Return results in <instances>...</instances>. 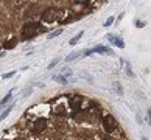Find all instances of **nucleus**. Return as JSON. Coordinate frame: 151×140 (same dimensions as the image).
Returning a JSON list of instances; mask_svg holds the SVG:
<instances>
[{"label": "nucleus", "mask_w": 151, "mask_h": 140, "mask_svg": "<svg viewBox=\"0 0 151 140\" xmlns=\"http://www.w3.org/2000/svg\"><path fill=\"white\" fill-rule=\"evenodd\" d=\"M61 75H63V76H72V70L70 69H63V72H61Z\"/></svg>", "instance_id": "2eb2a0df"}, {"label": "nucleus", "mask_w": 151, "mask_h": 140, "mask_svg": "<svg viewBox=\"0 0 151 140\" xmlns=\"http://www.w3.org/2000/svg\"><path fill=\"white\" fill-rule=\"evenodd\" d=\"M45 128H47V120L45 118H37L35 121V125H33V131L35 132H42V131H45Z\"/></svg>", "instance_id": "39448f33"}, {"label": "nucleus", "mask_w": 151, "mask_h": 140, "mask_svg": "<svg viewBox=\"0 0 151 140\" xmlns=\"http://www.w3.org/2000/svg\"><path fill=\"white\" fill-rule=\"evenodd\" d=\"M52 80H53V81H58V83H61V84H64V86H65L67 83H69V80H67L65 76H63V75H55Z\"/></svg>", "instance_id": "6e6552de"}, {"label": "nucleus", "mask_w": 151, "mask_h": 140, "mask_svg": "<svg viewBox=\"0 0 151 140\" xmlns=\"http://www.w3.org/2000/svg\"><path fill=\"white\" fill-rule=\"evenodd\" d=\"M11 97H13V95H11V92H9V93L6 95V97H5V98L2 100V101H0V109H2L3 106H5V104H6V103L9 101V100H11Z\"/></svg>", "instance_id": "f8f14e48"}, {"label": "nucleus", "mask_w": 151, "mask_h": 140, "mask_svg": "<svg viewBox=\"0 0 151 140\" xmlns=\"http://www.w3.org/2000/svg\"><path fill=\"white\" fill-rule=\"evenodd\" d=\"M106 39H108L109 42H112L114 45H117L119 48H125V42H123V39L115 36V34H106Z\"/></svg>", "instance_id": "423d86ee"}, {"label": "nucleus", "mask_w": 151, "mask_h": 140, "mask_svg": "<svg viewBox=\"0 0 151 140\" xmlns=\"http://www.w3.org/2000/svg\"><path fill=\"white\" fill-rule=\"evenodd\" d=\"M80 55H83V52H73V53H70L69 56H67V58H65V62H70V61H73V59H76L78 58V56H80Z\"/></svg>", "instance_id": "9d476101"}, {"label": "nucleus", "mask_w": 151, "mask_h": 140, "mask_svg": "<svg viewBox=\"0 0 151 140\" xmlns=\"http://www.w3.org/2000/svg\"><path fill=\"white\" fill-rule=\"evenodd\" d=\"M80 101H81V97H72L70 98V106L73 109H80Z\"/></svg>", "instance_id": "0eeeda50"}, {"label": "nucleus", "mask_w": 151, "mask_h": 140, "mask_svg": "<svg viewBox=\"0 0 151 140\" xmlns=\"http://www.w3.org/2000/svg\"><path fill=\"white\" fill-rule=\"evenodd\" d=\"M3 56H5V53H0V58H3Z\"/></svg>", "instance_id": "4be33fe9"}, {"label": "nucleus", "mask_w": 151, "mask_h": 140, "mask_svg": "<svg viewBox=\"0 0 151 140\" xmlns=\"http://www.w3.org/2000/svg\"><path fill=\"white\" fill-rule=\"evenodd\" d=\"M93 53H111V50H109L108 47L97 45L95 48H91V50H84V52H83V55H86V56H89V55H93Z\"/></svg>", "instance_id": "20e7f679"}, {"label": "nucleus", "mask_w": 151, "mask_h": 140, "mask_svg": "<svg viewBox=\"0 0 151 140\" xmlns=\"http://www.w3.org/2000/svg\"><path fill=\"white\" fill-rule=\"evenodd\" d=\"M13 106H14V104H11V106H9V108H8L6 111H3V114H2V115H0V120H3V118H6V117L9 115V112H11V109H13Z\"/></svg>", "instance_id": "ddd939ff"}, {"label": "nucleus", "mask_w": 151, "mask_h": 140, "mask_svg": "<svg viewBox=\"0 0 151 140\" xmlns=\"http://www.w3.org/2000/svg\"><path fill=\"white\" fill-rule=\"evenodd\" d=\"M42 25L37 24V22H28L25 24L24 28H22V39L24 41H28V39H33L35 36H37L39 33H42Z\"/></svg>", "instance_id": "f257e3e1"}, {"label": "nucleus", "mask_w": 151, "mask_h": 140, "mask_svg": "<svg viewBox=\"0 0 151 140\" xmlns=\"http://www.w3.org/2000/svg\"><path fill=\"white\" fill-rule=\"evenodd\" d=\"M115 125H117V121L112 115H106L103 118V128L106 132H112L115 129Z\"/></svg>", "instance_id": "f03ea898"}, {"label": "nucleus", "mask_w": 151, "mask_h": 140, "mask_svg": "<svg viewBox=\"0 0 151 140\" xmlns=\"http://www.w3.org/2000/svg\"><path fill=\"white\" fill-rule=\"evenodd\" d=\"M142 140H148V139H145V137H143V139H142Z\"/></svg>", "instance_id": "5701e85b"}, {"label": "nucleus", "mask_w": 151, "mask_h": 140, "mask_svg": "<svg viewBox=\"0 0 151 140\" xmlns=\"http://www.w3.org/2000/svg\"><path fill=\"white\" fill-rule=\"evenodd\" d=\"M16 44H17V41L16 39H9L8 42H5V50H9V48H13V47H16Z\"/></svg>", "instance_id": "9b49d317"}, {"label": "nucleus", "mask_w": 151, "mask_h": 140, "mask_svg": "<svg viewBox=\"0 0 151 140\" xmlns=\"http://www.w3.org/2000/svg\"><path fill=\"white\" fill-rule=\"evenodd\" d=\"M83 34H84V31H80L76 36H73V37L70 39V42H69V44H70V45H76V42H78V41H80V39L83 37Z\"/></svg>", "instance_id": "1a4fd4ad"}, {"label": "nucleus", "mask_w": 151, "mask_h": 140, "mask_svg": "<svg viewBox=\"0 0 151 140\" xmlns=\"http://www.w3.org/2000/svg\"><path fill=\"white\" fill-rule=\"evenodd\" d=\"M126 73L129 75V76H134L132 70H131V64H129V62H126Z\"/></svg>", "instance_id": "dca6fc26"}, {"label": "nucleus", "mask_w": 151, "mask_h": 140, "mask_svg": "<svg viewBox=\"0 0 151 140\" xmlns=\"http://www.w3.org/2000/svg\"><path fill=\"white\" fill-rule=\"evenodd\" d=\"M148 117H150V123H151V108L148 109Z\"/></svg>", "instance_id": "412c9836"}, {"label": "nucleus", "mask_w": 151, "mask_h": 140, "mask_svg": "<svg viewBox=\"0 0 151 140\" xmlns=\"http://www.w3.org/2000/svg\"><path fill=\"white\" fill-rule=\"evenodd\" d=\"M136 27H140V28H143V27H145V22H142V20H137V22H136Z\"/></svg>", "instance_id": "aec40b11"}, {"label": "nucleus", "mask_w": 151, "mask_h": 140, "mask_svg": "<svg viewBox=\"0 0 151 140\" xmlns=\"http://www.w3.org/2000/svg\"><path fill=\"white\" fill-rule=\"evenodd\" d=\"M56 19V9L55 8H47L42 14V20L44 22H53Z\"/></svg>", "instance_id": "7ed1b4c3"}, {"label": "nucleus", "mask_w": 151, "mask_h": 140, "mask_svg": "<svg viewBox=\"0 0 151 140\" xmlns=\"http://www.w3.org/2000/svg\"><path fill=\"white\" fill-rule=\"evenodd\" d=\"M61 30H56V31H53V33H50V34H47V39H53V37H56V36H59L61 34Z\"/></svg>", "instance_id": "4468645a"}, {"label": "nucleus", "mask_w": 151, "mask_h": 140, "mask_svg": "<svg viewBox=\"0 0 151 140\" xmlns=\"http://www.w3.org/2000/svg\"><path fill=\"white\" fill-rule=\"evenodd\" d=\"M58 62H59V59H55V61H52V62L48 64V67H47V69H50V70H52L53 67H56V64H58Z\"/></svg>", "instance_id": "f3484780"}, {"label": "nucleus", "mask_w": 151, "mask_h": 140, "mask_svg": "<svg viewBox=\"0 0 151 140\" xmlns=\"http://www.w3.org/2000/svg\"><path fill=\"white\" fill-rule=\"evenodd\" d=\"M112 22H114V16H111V17L104 22V27H109V25H112Z\"/></svg>", "instance_id": "a211bd4d"}, {"label": "nucleus", "mask_w": 151, "mask_h": 140, "mask_svg": "<svg viewBox=\"0 0 151 140\" xmlns=\"http://www.w3.org/2000/svg\"><path fill=\"white\" fill-rule=\"evenodd\" d=\"M14 73H16L14 70H13V72H8V73H5V75H3V78H11V76H13Z\"/></svg>", "instance_id": "6ab92c4d"}]
</instances>
